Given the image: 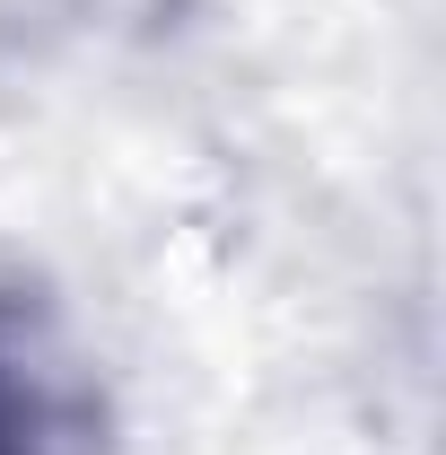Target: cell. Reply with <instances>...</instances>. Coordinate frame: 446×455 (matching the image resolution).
<instances>
[{
	"instance_id": "6da1fadb",
	"label": "cell",
	"mask_w": 446,
	"mask_h": 455,
	"mask_svg": "<svg viewBox=\"0 0 446 455\" xmlns=\"http://www.w3.org/2000/svg\"><path fill=\"white\" fill-rule=\"evenodd\" d=\"M0 455H44V395H36V368L0 315Z\"/></svg>"
}]
</instances>
